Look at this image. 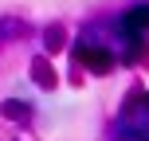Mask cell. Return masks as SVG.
I'll list each match as a JSON object with an SVG mask.
<instances>
[{"label": "cell", "instance_id": "cell-1", "mask_svg": "<svg viewBox=\"0 0 149 141\" xmlns=\"http://www.w3.org/2000/svg\"><path fill=\"white\" fill-rule=\"evenodd\" d=\"M122 31H126V35H141V31H149V4L130 8V12L122 16Z\"/></svg>", "mask_w": 149, "mask_h": 141}, {"label": "cell", "instance_id": "cell-2", "mask_svg": "<svg viewBox=\"0 0 149 141\" xmlns=\"http://www.w3.org/2000/svg\"><path fill=\"white\" fill-rule=\"evenodd\" d=\"M79 55H82V63H86L90 71H98V74H106L114 67V55L102 51V47H79Z\"/></svg>", "mask_w": 149, "mask_h": 141}, {"label": "cell", "instance_id": "cell-3", "mask_svg": "<svg viewBox=\"0 0 149 141\" xmlns=\"http://www.w3.org/2000/svg\"><path fill=\"white\" fill-rule=\"evenodd\" d=\"M28 114H31L28 102H16V98H12V102H4V118H16V122H20V118H28Z\"/></svg>", "mask_w": 149, "mask_h": 141}]
</instances>
